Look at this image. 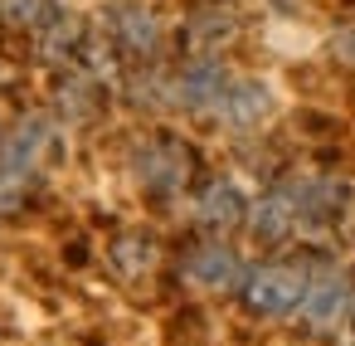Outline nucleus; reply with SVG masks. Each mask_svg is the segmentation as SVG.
<instances>
[{
	"label": "nucleus",
	"mask_w": 355,
	"mask_h": 346,
	"mask_svg": "<svg viewBox=\"0 0 355 346\" xmlns=\"http://www.w3.org/2000/svg\"><path fill=\"white\" fill-rule=\"evenodd\" d=\"M190 171H195V156H190L175 137H156V142H146V147L137 151V176H141V186H146L151 195H175V190H185Z\"/></svg>",
	"instance_id": "obj_2"
},
{
	"label": "nucleus",
	"mask_w": 355,
	"mask_h": 346,
	"mask_svg": "<svg viewBox=\"0 0 355 346\" xmlns=\"http://www.w3.org/2000/svg\"><path fill=\"white\" fill-rule=\"evenodd\" d=\"M248 220V200L234 181H209L200 190V224L205 229H234Z\"/></svg>",
	"instance_id": "obj_9"
},
{
	"label": "nucleus",
	"mask_w": 355,
	"mask_h": 346,
	"mask_svg": "<svg viewBox=\"0 0 355 346\" xmlns=\"http://www.w3.org/2000/svg\"><path fill=\"white\" fill-rule=\"evenodd\" d=\"M229 83H234V79H229V69H224L219 59H195V64H185L180 79H175V103H180V108H214Z\"/></svg>",
	"instance_id": "obj_6"
},
{
	"label": "nucleus",
	"mask_w": 355,
	"mask_h": 346,
	"mask_svg": "<svg viewBox=\"0 0 355 346\" xmlns=\"http://www.w3.org/2000/svg\"><path fill=\"white\" fill-rule=\"evenodd\" d=\"M185 273L205 293H239L248 283V268H243V258L229 244H195L185 254Z\"/></svg>",
	"instance_id": "obj_4"
},
{
	"label": "nucleus",
	"mask_w": 355,
	"mask_h": 346,
	"mask_svg": "<svg viewBox=\"0 0 355 346\" xmlns=\"http://www.w3.org/2000/svg\"><path fill=\"white\" fill-rule=\"evenodd\" d=\"M306 273L292 268V263H263L248 273L243 283V302L258 312V317H287V312H302V297H306Z\"/></svg>",
	"instance_id": "obj_1"
},
{
	"label": "nucleus",
	"mask_w": 355,
	"mask_h": 346,
	"mask_svg": "<svg viewBox=\"0 0 355 346\" xmlns=\"http://www.w3.org/2000/svg\"><path fill=\"white\" fill-rule=\"evenodd\" d=\"M107 30H112V40L127 49V54H141V59H151L156 49H161V20L146 10V6H137V0H122V6H112L107 10Z\"/></svg>",
	"instance_id": "obj_5"
},
{
	"label": "nucleus",
	"mask_w": 355,
	"mask_h": 346,
	"mask_svg": "<svg viewBox=\"0 0 355 346\" xmlns=\"http://www.w3.org/2000/svg\"><path fill=\"white\" fill-rule=\"evenodd\" d=\"M248 229H253L258 244H277V239H287V234L297 229V210H292V200H287L282 190L268 195V200H258V210H248Z\"/></svg>",
	"instance_id": "obj_10"
},
{
	"label": "nucleus",
	"mask_w": 355,
	"mask_h": 346,
	"mask_svg": "<svg viewBox=\"0 0 355 346\" xmlns=\"http://www.w3.org/2000/svg\"><path fill=\"white\" fill-rule=\"evenodd\" d=\"M282 195L292 200L297 224H311V229L336 224V220L345 215V205H350V190H345L340 181H326V176H306V181H297V186H287Z\"/></svg>",
	"instance_id": "obj_3"
},
{
	"label": "nucleus",
	"mask_w": 355,
	"mask_h": 346,
	"mask_svg": "<svg viewBox=\"0 0 355 346\" xmlns=\"http://www.w3.org/2000/svg\"><path fill=\"white\" fill-rule=\"evenodd\" d=\"M268 108H272V93L253 79H234L224 88V98L214 103L219 122H229V127H253L258 117H268Z\"/></svg>",
	"instance_id": "obj_8"
},
{
	"label": "nucleus",
	"mask_w": 355,
	"mask_h": 346,
	"mask_svg": "<svg viewBox=\"0 0 355 346\" xmlns=\"http://www.w3.org/2000/svg\"><path fill=\"white\" fill-rule=\"evenodd\" d=\"M345 307H355V297H350V283H345L340 273H316V278L306 283L302 317H306L311 327H331L336 317H345Z\"/></svg>",
	"instance_id": "obj_7"
}]
</instances>
